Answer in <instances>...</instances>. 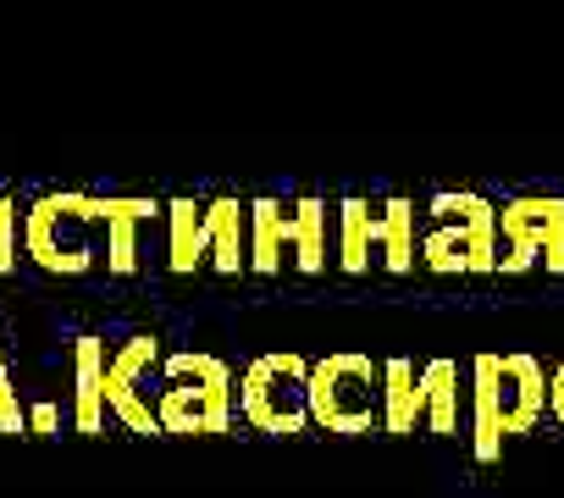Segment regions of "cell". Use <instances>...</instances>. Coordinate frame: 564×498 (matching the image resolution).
I'll return each mask as SVG.
<instances>
[{
  "instance_id": "obj_1",
  "label": "cell",
  "mask_w": 564,
  "mask_h": 498,
  "mask_svg": "<svg viewBox=\"0 0 564 498\" xmlns=\"http://www.w3.org/2000/svg\"><path fill=\"white\" fill-rule=\"evenodd\" d=\"M232 371L216 355H166V388L155 399L161 432H227Z\"/></svg>"
},
{
  "instance_id": "obj_2",
  "label": "cell",
  "mask_w": 564,
  "mask_h": 498,
  "mask_svg": "<svg viewBox=\"0 0 564 498\" xmlns=\"http://www.w3.org/2000/svg\"><path fill=\"white\" fill-rule=\"evenodd\" d=\"M311 421L327 432L382 426V366L366 355H327L311 366Z\"/></svg>"
},
{
  "instance_id": "obj_3",
  "label": "cell",
  "mask_w": 564,
  "mask_h": 498,
  "mask_svg": "<svg viewBox=\"0 0 564 498\" xmlns=\"http://www.w3.org/2000/svg\"><path fill=\"white\" fill-rule=\"evenodd\" d=\"M238 415L260 432H305L311 426V366L300 355H260L238 382Z\"/></svg>"
},
{
  "instance_id": "obj_4",
  "label": "cell",
  "mask_w": 564,
  "mask_h": 498,
  "mask_svg": "<svg viewBox=\"0 0 564 498\" xmlns=\"http://www.w3.org/2000/svg\"><path fill=\"white\" fill-rule=\"evenodd\" d=\"M437 227L426 232L421 256L432 272H487L492 267V227L498 216L487 210V199L476 194H443L432 199Z\"/></svg>"
},
{
  "instance_id": "obj_5",
  "label": "cell",
  "mask_w": 564,
  "mask_h": 498,
  "mask_svg": "<svg viewBox=\"0 0 564 498\" xmlns=\"http://www.w3.org/2000/svg\"><path fill=\"white\" fill-rule=\"evenodd\" d=\"M84 194H45L23 216V256H34L45 272L78 278L95 267V243L84 238Z\"/></svg>"
},
{
  "instance_id": "obj_6",
  "label": "cell",
  "mask_w": 564,
  "mask_h": 498,
  "mask_svg": "<svg viewBox=\"0 0 564 498\" xmlns=\"http://www.w3.org/2000/svg\"><path fill=\"white\" fill-rule=\"evenodd\" d=\"M155 355H161L155 338H128V344L106 360V410H117L133 432H161V426H155V404H144L139 388H133V382L155 366Z\"/></svg>"
},
{
  "instance_id": "obj_7",
  "label": "cell",
  "mask_w": 564,
  "mask_h": 498,
  "mask_svg": "<svg viewBox=\"0 0 564 498\" xmlns=\"http://www.w3.org/2000/svg\"><path fill=\"white\" fill-rule=\"evenodd\" d=\"M73 426L84 437H95L106 426V344L100 338H78L73 344Z\"/></svg>"
},
{
  "instance_id": "obj_8",
  "label": "cell",
  "mask_w": 564,
  "mask_h": 498,
  "mask_svg": "<svg viewBox=\"0 0 564 498\" xmlns=\"http://www.w3.org/2000/svg\"><path fill=\"white\" fill-rule=\"evenodd\" d=\"M498 221H503V238H509V272H520V267H531L536 243H547V227L564 232V205L558 199L553 205L547 199H520Z\"/></svg>"
},
{
  "instance_id": "obj_9",
  "label": "cell",
  "mask_w": 564,
  "mask_h": 498,
  "mask_svg": "<svg viewBox=\"0 0 564 498\" xmlns=\"http://www.w3.org/2000/svg\"><path fill=\"white\" fill-rule=\"evenodd\" d=\"M205 232H210V261L216 272H243L249 267V205L238 199H216L205 210Z\"/></svg>"
},
{
  "instance_id": "obj_10",
  "label": "cell",
  "mask_w": 564,
  "mask_h": 498,
  "mask_svg": "<svg viewBox=\"0 0 564 498\" xmlns=\"http://www.w3.org/2000/svg\"><path fill=\"white\" fill-rule=\"evenodd\" d=\"M415 421H426V388L404 360L382 366V426L388 432H415Z\"/></svg>"
},
{
  "instance_id": "obj_11",
  "label": "cell",
  "mask_w": 564,
  "mask_h": 498,
  "mask_svg": "<svg viewBox=\"0 0 564 498\" xmlns=\"http://www.w3.org/2000/svg\"><path fill=\"white\" fill-rule=\"evenodd\" d=\"M282 243L294 249L300 272H322L327 267V205L322 199H300L282 221Z\"/></svg>"
},
{
  "instance_id": "obj_12",
  "label": "cell",
  "mask_w": 564,
  "mask_h": 498,
  "mask_svg": "<svg viewBox=\"0 0 564 498\" xmlns=\"http://www.w3.org/2000/svg\"><path fill=\"white\" fill-rule=\"evenodd\" d=\"M415 205L410 199H388L377 216H371V243H382V256H388V272H410L415 267Z\"/></svg>"
},
{
  "instance_id": "obj_13",
  "label": "cell",
  "mask_w": 564,
  "mask_h": 498,
  "mask_svg": "<svg viewBox=\"0 0 564 498\" xmlns=\"http://www.w3.org/2000/svg\"><path fill=\"white\" fill-rule=\"evenodd\" d=\"M498 355H481L476 360V454L481 459H498V443H503V404H498Z\"/></svg>"
},
{
  "instance_id": "obj_14",
  "label": "cell",
  "mask_w": 564,
  "mask_h": 498,
  "mask_svg": "<svg viewBox=\"0 0 564 498\" xmlns=\"http://www.w3.org/2000/svg\"><path fill=\"white\" fill-rule=\"evenodd\" d=\"M166 227H172V272H194L199 256L210 249L205 210H199L194 199H172V205H166Z\"/></svg>"
},
{
  "instance_id": "obj_15",
  "label": "cell",
  "mask_w": 564,
  "mask_h": 498,
  "mask_svg": "<svg viewBox=\"0 0 564 498\" xmlns=\"http://www.w3.org/2000/svg\"><path fill=\"white\" fill-rule=\"evenodd\" d=\"M282 221H289V210H282L276 199L249 205V267L265 272V278L282 267Z\"/></svg>"
},
{
  "instance_id": "obj_16",
  "label": "cell",
  "mask_w": 564,
  "mask_h": 498,
  "mask_svg": "<svg viewBox=\"0 0 564 498\" xmlns=\"http://www.w3.org/2000/svg\"><path fill=\"white\" fill-rule=\"evenodd\" d=\"M338 249H344V272H366L371 261V205L349 199L338 210Z\"/></svg>"
},
{
  "instance_id": "obj_17",
  "label": "cell",
  "mask_w": 564,
  "mask_h": 498,
  "mask_svg": "<svg viewBox=\"0 0 564 498\" xmlns=\"http://www.w3.org/2000/svg\"><path fill=\"white\" fill-rule=\"evenodd\" d=\"M421 388H426V421H432L437 432H454V366H448V360L426 366Z\"/></svg>"
},
{
  "instance_id": "obj_18",
  "label": "cell",
  "mask_w": 564,
  "mask_h": 498,
  "mask_svg": "<svg viewBox=\"0 0 564 498\" xmlns=\"http://www.w3.org/2000/svg\"><path fill=\"white\" fill-rule=\"evenodd\" d=\"M133 216H117V221H106V272H117V278H128L133 267H139V243H133Z\"/></svg>"
},
{
  "instance_id": "obj_19",
  "label": "cell",
  "mask_w": 564,
  "mask_h": 498,
  "mask_svg": "<svg viewBox=\"0 0 564 498\" xmlns=\"http://www.w3.org/2000/svg\"><path fill=\"white\" fill-rule=\"evenodd\" d=\"M18 272V205L12 194H0V278Z\"/></svg>"
},
{
  "instance_id": "obj_20",
  "label": "cell",
  "mask_w": 564,
  "mask_h": 498,
  "mask_svg": "<svg viewBox=\"0 0 564 498\" xmlns=\"http://www.w3.org/2000/svg\"><path fill=\"white\" fill-rule=\"evenodd\" d=\"M0 432H29V410L18 404V388H12V377H7V360H0Z\"/></svg>"
},
{
  "instance_id": "obj_21",
  "label": "cell",
  "mask_w": 564,
  "mask_h": 498,
  "mask_svg": "<svg viewBox=\"0 0 564 498\" xmlns=\"http://www.w3.org/2000/svg\"><path fill=\"white\" fill-rule=\"evenodd\" d=\"M56 426H62V410L56 404H34L29 410V437H51Z\"/></svg>"
}]
</instances>
